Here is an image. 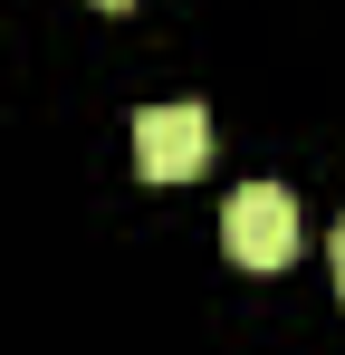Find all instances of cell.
<instances>
[{
	"instance_id": "obj_1",
	"label": "cell",
	"mask_w": 345,
	"mask_h": 355,
	"mask_svg": "<svg viewBox=\"0 0 345 355\" xmlns=\"http://www.w3.org/2000/svg\"><path fill=\"white\" fill-rule=\"evenodd\" d=\"M221 250L240 269H288L297 259V202H288L278 182H240L221 202Z\"/></svg>"
},
{
	"instance_id": "obj_2",
	"label": "cell",
	"mask_w": 345,
	"mask_h": 355,
	"mask_svg": "<svg viewBox=\"0 0 345 355\" xmlns=\"http://www.w3.org/2000/svg\"><path fill=\"white\" fill-rule=\"evenodd\" d=\"M202 154H211V116H202V106H144V116H134V173L144 182L202 173Z\"/></svg>"
},
{
	"instance_id": "obj_3",
	"label": "cell",
	"mask_w": 345,
	"mask_h": 355,
	"mask_svg": "<svg viewBox=\"0 0 345 355\" xmlns=\"http://www.w3.org/2000/svg\"><path fill=\"white\" fill-rule=\"evenodd\" d=\"M336 297H345V221H336Z\"/></svg>"
},
{
	"instance_id": "obj_4",
	"label": "cell",
	"mask_w": 345,
	"mask_h": 355,
	"mask_svg": "<svg viewBox=\"0 0 345 355\" xmlns=\"http://www.w3.org/2000/svg\"><path fill=\"white\" fill-rule=\"evenodd\" d=\"M106 10H125V0H106Z\"/></svg>"
}]
</instances>
